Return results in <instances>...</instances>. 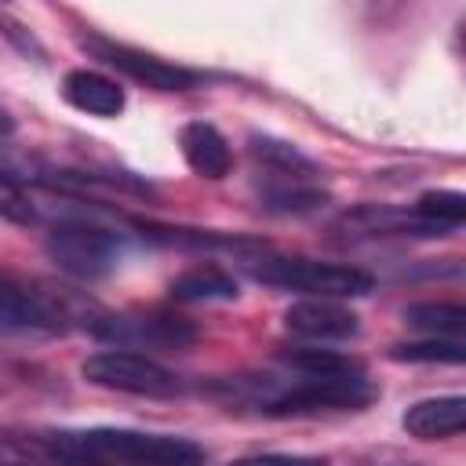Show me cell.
Here are the masks:
<instances>
[{"label": "cell", "instance_id": "23", "mask_svg": "<svg viewBox=\"0 0 466 466\" xmlns=\"http://www.w3.org/2000/svg\"><path fill=\"white\" fill-rule=\"evenodd\" d=\"M229 466H328L324 455H288V451H266V455H244Z\"/></svg>", "mask_w": 466, "mask_h": 466}, {"label": "cell", "instance_id": "21", "mask_svg": "<svg viewBox=\"0 0 466 466\" xmlns=\"http://www.w3.org/2000/svg\"><path fill=\"white\" fill-rule=\"evenodd\" d=\"M0 218L18 222V226H33V222H36V200H33L29 189H25L15 175H7V171H0Z\"/></svg>", "mask_w": 466, "mask_h": 466}, {"label": "cell", "instance_id": "2", "mask_svg": "<svg viewBox=\"0 0 466 466\" xmlns=\"http://www.w3.org/2000/svg\"><path fill=\"white\" fill-rule=\"evenodd\" d=\"M80 320L84 328L91 324V317H84L66 291H55L51 284H40L18 273H0V331L66 335Z\"/></svg>", "mask_w": 466, "mask_h": 466}, {"label": "cell", "instance_id": "10", "mask_svg": "<svg viewBox=\"0 0 466 466\" xmlns=\"http://www.w3.org/2000/svg\"><path fill=\"white\" fill-rule=\"evenodd\" d=\"M178 153H182L186 167L197 178L218 182V178H226L233 171V149H229L226 135L215 124H208V120L182 124V131H178Z\"/></svg>", "mask_w": 466, "mask_h": 466}, {"label": "cell", "instance_id": "22", "mask_svg": "<svg viewBox=\"0 0 466 466\" xmlns=\"http://www.w3.org/2000/svg\"><path fill=\"white\" fill-rule=\"evenodd\" d=\"M44 462L40 448H36V437L25 441V437H15L7 430H0V466H36Z\"/></svg>", "mask_w": 466, "mask_h": 466}, {"label": "cell", "instance_id": "17", "mask_svg": "<svg viewBox=\"0 0 466 466\" xmlns=\"http://www.w3.org/2000/svg\"><path fill=\"white\" fill-rule=\"evenodd\" d=\"M437 237L459 229L466 222V197L459 189H426L411 208Z\"/></svg>", "mask_w": 466, "mask_h": 466}, {"label": "cell", "instance_id": "5", "mask_svg": "<svg viewBox=\"0 0 466 466\" xmlns=\"http://www.w3.org/2000/svg\"><path fill=\"white\" fill-rule=\"evenodd\" d=\"M80 375L98 390H113L127 397L175 400L186 393V382L171 368L135 350H98L80 364Z\"/></svg>", "mask_w": 466, "mask_h": 466}, {"label": "cell", "instance_id": "1", "mask_svg": "<svg viewBox=\"0 0 466 466\" xmlns=\"http://www.w3.org/2000/svg\"><path fill=\"white\" fill-rule=\"evenodd\" d=\"M51 466H204L208 451L182 433L127 430V426H80L36 437Z\"/></svg>", "mask_w": 466, "mask_h": 466}, {"label": "cell", "instance_id": "16", "mask_svg": "<svg viewBox=\"0 0 466 466\" xmlns=\"http://www.w3.org/2000/svg\"><path fill=\"white\" fill-rule=\"evenodd\" d=\"M408 328L426 331L430 339H462L466 328V306L462 302H411L404 313Z\"/></svg>", "mask_w": 466, "mask_h": 466}, {"label": "cell", "instance_id": "12", "mask_svg": "<svg viewBox=\"0 0 466 466\" xmlns=\"http://www.w3.org/2000/svg\"><path fill=\"white\" fill-rule=\"evenodd\" d=\"M400 426L415 441H448V437H459L462 426H466V397L444 393V397L415 400L400 415Z\"/></svg>", "mask_w": 466, "mask_h": 466}, {"label": "cell", "instance_id": "14", "mask_svg": "<svg viewBox=\"0 0 466 466\" xmlns=\"http://www.w3.org/2000/svg\"><path fill=\"white\" fill-rule=\"evenodd\" d=\"M248 142H251V157L266 171H273L277 182H309L317 175V164L306 153H299L291 142H280L273 135H251Z\"/></svg>", "mask_w": 466, "mask_h": 466}, {"label": "cell", "instance_id": "13", "mask_svg": "<svg viewBox=\"0 0 466 466\" xmlns=\"http://www.w3.org/2000/svg\"><path fill=\"white\" fill-rule=\"evenodd\" d=\"M175 302H233L240 295V284L229 269L215 266V262H200L182 269L171 284H167Z\"/></svg>", "mask_w": 466, "mask_h": 466}, {"label": "cell", "instance_id": "9", "mask_svg": "<svg viewBox=\"0 0 466 466\" xmlns=\"http://www.w3.org/2000/svg\"><path fill=\"white\" fill-rule=\"evenodd\" d=\"M284 328L306 342H350L360 335V317L339 299H299L284 309Z\"/></svg>", "mask_w": 466, "mask_h": 466}, {"label": "cell", "instance_id": "25", "mask_svg": "<svg viewBox=\"0 0 466 466\" xmlns=\"http://www.w3.org/2000/svg\"><path fill=\"white\" fill-rule=\"evenodd\" d=\"M15 127H18V124H15V116H11L7 109H0V138H7V135H15Z\"/></svg>", "mask_w": 466, "mask_h": 466}, {"label": "cell", "instance_id": "3", "mask_svg": "<svg viewBox=\"0 0 466 466\" xmlns=\"http://www.w3.org/2000/svg\"><path fill=\"white\" fill-rule=\"evenodd\" d=\"M251 277L269 284V288H284V291H302L306 299H357L368 295L375 288V277L360 266H342V262H320V258H258L251 262Z\"/></svg>", "mask_w": 466, "mask_h": 466}, {"label": "cell", "instance_id": "8", "mask_svg": "<svg viewBox=\"0 0 466 466\" xmlns=\"http://www.w3.org/2000/svg\"><path fill=\"white\" fill-rule=\"evenodd\" d=\"M76 40H80V47H84L91 58H98L102 66H109V69H116V73H124V76H131L135 84L153 87V91H189V87H197V84L204 80L197 69L175 66V62H167V58H160V55H153V51H142V47H135V44L113 40V36L95 33V29L80 33Z\"/></svg>", "mask_w": 466, "mask_h": 466}, {"label": "cell", "instance_id": "6", "mask_svg": "<svg viewBox=\"0 0 466 466\" xmlns=\"http://www.w3.org/2000/svg\"><path fill=\"white\" fill-rule=\"evenodd\" d=\"M44 251L62 273H69L76 280H98L116 269V262L124 255V240L109 226H98L87 218H66L58 226H51Z\"/></svg>", "mask_w": 466, "mask_h": 466}, {"label": "cell", "instance_id": "11", "mask_svg": "<svg viewBox=\"0 0 466 466\" xmlns=\"http://www.w3.org/2000/svg\"><path fill=\"white\" fill-rule=\"evenodd\" d=\"M62 98L73 109H80L87 116H102V120L120 116L124 106H127L124 87L113 76L98 73V69H69L62 76Z\"/></svg>", "mask_w": 466, "mask_h": 466}, {"label": "cell", "instance_id": "24", "mask_svg": "<svg viewBox=\"0 0 466 466\" xmlns=\"http://www.w3.org/2000/svg\"><path fill=\"white\" fill-rule=\"evenodd\" d=\"M0 36H7V40H11V44L22 51V55H33L36 62L44 58V47H40V40H36V36H33V33H29L22 22H15L7 11H0Z\"/></svg>", "mask_w": 466, "mask_h": 466}, {"label": "cell", "instance_id": "7", "mask_svg": "<svg viewBox=\"0 0 466 466\" xmlns=\"http://www.w3.org/2000/svg\"><path fill=\"white\" fill-rule=\"evenodd\" d=\"M379 400V386L368 375H342V379H302L258 404L269 419H302L320 411H364Z\"/></svg>", "mask_w": 466, "mask_h": 466}, {"label": "cell", "instance_id": "19", "mask_svg": "<svg viewBox=\"0 0 466 466\" xmlns=\"http://www.w3.org/2000/svg\"><path fill=\"white\" fill-rule=\"evenodd\" d=\"M324 200L328 193L317 189L313 182H269L262 193V204L277 215H306V211L324 208Z\"/></svg>", "mask_w": 466, "mask_h": 466}, {"label": "cell", "instance_id": "4", "mask_svg": "<svg viewBox=\"0 0 466 466\" xmlns=\"http://www.w3.org/2000/svg\"><path fill=\"white\" fill-rule=\"evenodd\" d=\"M91 335L102 342H113L116 350H160V353H182L189 350L200 331L189 317L171 309H124V313H95Z\"/></svg>", "mask_w": 466, "mask_h": 466}, {"label": "cell", "instance_id": "15", "mask_svg": "<svg viewBox=\"0 0 466 466\" xmlns=\"http://www.w3.org/2000/svg\"><path fill=\"white\" fill-rule=\"evenodd\" d=\"M135 229L157 244H167V248H258V240H251V237H222L211 229L164 226V222H149V218H135Z\"/></svg>", "mask_w": 466, "mask_h": 466}, {"label": "cell", "instance_id": "18", "mask_svg": "<svg viewBox=\"0 0 466 466\" xmlns=\"http://www.w3.org/2000/svg\"><path fill=\"white\" fill-rule=\"evenodd\" d=\"M288 364L302 371L306 379H342V375H364V364L357 357H346L339 350H320V346H302L288 353Z\"/></svg>", "mask_w": 466, "mask_h": 466}, {"label": "cell", "instance_id": "20", "mask_svg": "<svg viewBox=\"0 0 466 466\" xmlns=\"http://www.w3.org/2000/svg\"><path fill=\"white\" fill-rule=\"evenodd\" d=\"M390 360H400V364H462L466 360V346H462V339L397 342V346H390Z\"/></svg>", "mask_w": 466, "mask_h": 466}]
</instances>
